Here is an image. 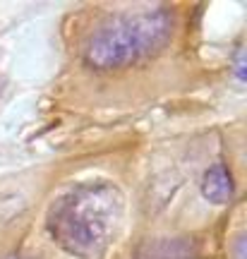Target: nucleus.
<instances>
[{"label": "nucleus", "mask_w": 247, "mask_h": 259, "mask_svg": "<svg viewBox=\"0 0 247 259\" xmlns=\"http://www.w3.org/2000/svg\"><path fill=\"white\" fill-rule=\"evenodd\" d=\"M5 259H34V257H24V254H12V257H5Z\"/></svg>", "instance_id": "39448f33"}, {"label": "nucleus", "mask_w": 247, "mask_h": 259, "mask_svg": "<svg viewBox=\"0 0 247 259\" xmlns=\"http://www.w3.org/2000/svg\"><path fill=\"white\" fill-rule=\"evenodd\" d=\"M171 36V15L166 10H139L106 22L89 38L84 60L89 67L108 72L156 53Z\"/></svg>", "instance_id": "f03ea898"}, {"label": "nucleus", "mask_w": 247, "mask_h": 259, "mask_svg": "<svg viewBox=\"0 0 247 259\" xmlns=\"http://www.w3.org/2000/svg\"><path fill=\"white\" fill-rule=\"evenodd\" d=\"M122 192L113 183H82L63 192L46 213V228L77 259H101L122 221Z\"/></svg>", "instance_id": "f257e3e1"}, {"label": "nucleus", "mask_w": 247, "mask_h": 259, "mask_svg": "<svg viewBox=\"0 0 247 259\" xmlns=\"http://www.w3.org/2000/svg\"><path fill=\"white\" fill-rule=\"evenodd\" d=\"M233 178H230V170L226 166H211L207 173H204V180H201V194L214 204H226L230 202L233 197Z\"/></svg>", "instance_id": "20e7f679"}, {"label": "nucleus", "mask_w": 247, "mask_h": 259, "mask_svg": "<svg viewBox=\"0 0 247 259\" xmlns=\"http://www.w3.org/2000/svg\"><path fill=\"white\" fill-rule=\"evenodd\" d=\"M197 245L192 238H158L142 245L137 259H194Z\"/></svg>", "instance_id": "7ed1b4c3"}]
</instances>
